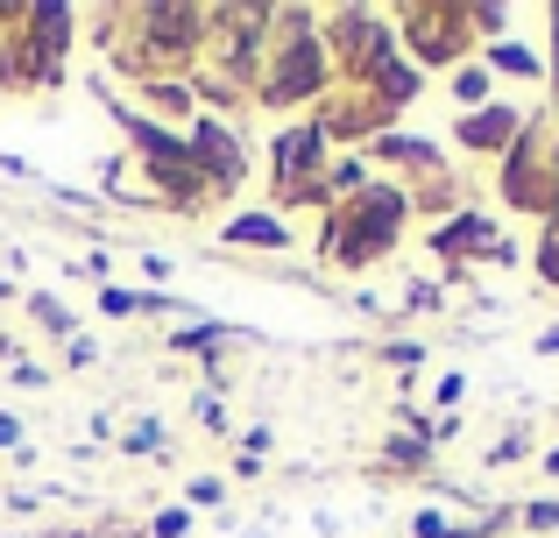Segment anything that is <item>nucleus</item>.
<instances>
[{"label": "nucleus", "instance_id": "nucleus-1", "mask_svg": "<svg viewBox=\"0 0 559 538\" xmlns=\"http://www.w3.org/2000/svg\"><path fill=\"white\" fill-rule=\"evenodd\" d=\"M312 79H319V50H312V36H298V43H290V57L270 71V99H305V93H312Z\"/></svg>", "mask_w": 559, "mask_h": 538}, {"label": "nucleus", "instance_id": "nucleus-2", "mask_svg": "<svg viewBox=\"0 0 559 538\" xmlns=\"http://www.w3.org/2000/svg\"><path fill=\"white\" fill-rule=\"evenodd\" d=\"M461 135H467V142H503V135H510V113H481V121H467Z\"/></svg>", "mask_w": 559, "mask_h": 538}, {"label": "nucleus", "instance_id": "nucleus-3", "mask_svg": "<svg viewBox=\"0 0 559 538\" xmlns=\"http://www.w3.org/2000/svg\"><path fill=\"white\" fill-rule=\"evenodd\" d=\"M234 241H270V249H276L284 227H276V220H241V227H234Z\"/></svg>", "mask_w": 559, "mask_h": 538}, {"label": "nucleus", "instance_id": "nucleus-5", "mask_svg": "<svg viewBox=\"0 0 559 538\" xmlns=\"http://www.w3.org/2000/svg\"><path fill=\"white\" fill-rule=\"evenodd\" d=\"M22 440V426H14V418H0V446H14Z\"/></svg>", "mask_w": 559, "mask_h": 538}, {"label": "nucleus", "instance_id": "nucleus-4", "mask_svg": "<svg viewBox=\"0 0 559 538\" xmlns=\"http://www.w3.org/2000/svg\"><path fill=\"white\" fill-rule=\"evenodd\" d=\"M36 319H43V326H50V333H64V326H71V312H64V304H57V298H36Z\"/></svg>", "mask_w": 559, "mask_h": 538}]
</instances>
